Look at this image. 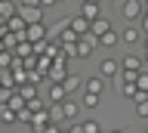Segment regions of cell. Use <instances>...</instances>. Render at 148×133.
<instances>
[{"label":"cell","mask_w":148,"mask_h":133,"mask_svg":"<svg viewBox=\"0 0 148 133\" xmlns=\"http://www.w3.org/2000/svg\"><path fill=\"white\" fill-rule=\"evenodd\" d=\"M6 28H9V31H16V34H22V37H25V28H28V22L22 19L18 12H12V16L6 19Z\"/></svg>","instance_id":"10"},{"label":"cell","mask_w":148,"mask_h":133,"mask_svg":"<svg viewBox=\"0 0 148 133\" xmlns=\"http://www.w3.org/2000/svg\"><path fill=\"white\" fill-rule=\"evenodd\" d=\"M139 22H142V31H145V34H148V10L142 12V19H139Z\"/></svg>","instance_id":"22"},{"label":"cell","mask_w":148,"mask_h":133,"mask_svg":"<svg viewBox=\"0 0 148 133\" xmlns=\"http://www.w3.org/2000/svg\"><path fill=\"white\" fill-rule=\"evenodd\" d=\"M142 62H145V65H148V50H145V56H142Z\"/></svg>","instance_id":"25"},{"label":"cell","mask_w":148,"mask_h":133,"mask_svg":"<svg viewBox=\"0 0 148 133\" xmlns=\"http://www.w3.org/2000/svg\"><path fill=\"white\" fill-rule=\"evenodd\" d=\"M12 12H16V6H12L9 0H0V16H3V19H9Z\"/></svg>","instance_id":"20"},{"label":"cell","mask_w":148,"mask_h":133,"mask_svg":"<svg viewBox=\"0 0 148 133\" xmlns=\"http://www.w3.org/2000/svg\"><path fill=\"white\" fill-rule=\"evenodd\" d=\"M68 25H71L77 34H90V19H86V16H74V19H68Z\"/></svg>","instance_id":"14"},{"label":"cell","mask_w":148,"mask_h":133,"mask_svg":"<svg viewBox=\"0 0 148 133\" xmlns=\"http://www.w3.org/2000/svg\"><path fill=\"white\" fill-rule=\"evenodd\" d=\"M96 40H99V47H117V43H120V34H117L114 28H108L105 34H99Z\"/></svg>","instance_id":"12"},{"label":"cell","mask_w":148,"mask_h":133,"mask_svg":"<svg viewBox=\"0 0 148 133\" xmlns=\"http://www.w3.org/2000/svg\"><path fill=\"white\" fill-rule=\"evenodd\" d=\"M83 90H90V93H105V77L102 74H92V77H86V81H83Z\"/></svg>","instance_id":"7"},{"label":"cell","mask_w":148,"mask_h":133,"mask_svg":"<svg viewBox=\"0 0 148 133\" xmlns=\"http://www.w3.org/2000/svg\"><path fill=\"white\" fill-rule=\"evenodd\" d=\"M142 12H145V3H142V0H123V3H120V16L127 22H139Z\"/></svg>","instance_id":"2"},{"label":"cell","mask_w":148,"mask_h":133,"mask_svg":"<svg viewBox=\"0 0 148 133\" xmlns=\"http://www.w3.org/2000/svg\"><path fill=\"white\" fill-rule=\"evenodd\" d=\"M59 3H62V0H59Z\"/></svg>","instance_id":"28"},{"label":"cell","mask_w":148,"mask_h":133,"mask_svg":"<svg viewBox=\"0 0 148 133\" xmlns=\"http://www.w3.org/2000/svg\"><path fill=\"white\" fill-rule=\"evenodd\" d=\"M117 93L127 96V99H133V96L139 93V84H136V81H130V77H117Z\"/></svg>","instance_id":"5"},{"label":"cell","mask_w":148,"mask_h":133,"mask_svg":"<svg viewBox=\"0 0 148 133\" xmlns=\"http://www.w3.org/2000/svg\"><path fill=\"white\" fill-rule=\"evenodd\" d=\"M46 112H49V121H53V124H62V121H65L62 102H49V105H46Z\"/></svg>","instance_id":"15"},{"label":"cell","mask_w":148,"mask_h":133,"mask_svg":"<svg viewBox=\"0 0 148 133\" xmlns=\"http://www.w3.org/2000/svg\"><path fill=\"white\" fill-rule=\"evenodd\" d=\"M9 56H12V53H3V50H0V68L9 65Z\"/></svg>","instance_id":"21"},{"label":"cell","mask_w":148,"mask_h":133,"mask_svg":"<svg viewBox=\"0 0 148 133\" xmlns=\"http://www.w3.org/2000/svg\"><path fill=\"white\" fill-rule=\"evenodd\" d=\"M142 43H145V50H148V34H142Z\"/></svg>","instance_id":"24"},{"label":"cell","mask_w":148,"mask_h":133,"mask_svg":"<svg viewBox=\"0 0 148 133\" xmlns=\"http://www.w3.org/2000/svg\"><path fill=\"white\" fill-rule=\"evenodd\" d=\"M108 28H111V22L105 19V16H99V19H92V22H90V34H96V37H99V34H105Z\"/></svg>","instance_id":"16"},{"label":"cell","mask_w":148,"mask_h":133,"mask_svg":"<svg viewBox=\"0 0 148 133\" xmlns=\"http://www.w3.org/2000/svg\"><path fill=\"white\" fill-rule=\"evenodd\" d=\"M62 87H65V93L71 96V93H77V90L83 87V77L80 74H65L62 77Z\"/></svg>","instance_id":"8"},{"label":"cell","mask_w":148,"mask_h":133,"mask_svg":"<svg viewBox=\"0 0 148 133\" xmlns=\"http://www.w3.org/2000/svg\"><path fill=\"white\" fill-rule=\"evenodd\" d=\"M83 108H99V93H83Z\"/></svg>","instance_id":"19"},{"label":"cell","mask_w":148,"mask_h":133,"mask_svg":"<svg viewBox=\"0 0 148 133\" xmlns=\"http://www.w3.org/2000/svg\"><path fill=\"white\" fill-rule=\"evenodd\" d=\"M80 16H86V19H99V16H102V6H99V3H92V0H83V6H80Z\"/></svg>","instance_id":"11"},{"label":"cell","mask_w":148,"mask_h":133,"mask_svg":"<svg viewBox=\"0 0 148 133\" xmlns=\"http://www.w3.org/2000/svg\"><path fill=\"white\" fill-rule=\"evenodd\" d=\"M142 65H145V62H142V56H136V53H127V56L120 59V68H130V71H139Z\"/></svg>","instance_id":"13"},{"label":"cell","mask_w":148,"mask_h":133,"mask_svg":"<svg viewBox=\"0 0 148 133\" xmlns=\"http://www.w3.org/2000/svg\"><path fill=\"white\" fill-rule=\"evenodd\" d=\"M92 3H102V0H92Z\"/></svg>","instance_id":"27"},{"label":"cell","mask_w":148,"mask_h":133,"mask_svg":"<svg viewBox=\"0 0 148 133\" xmlns=\"http://www.w3.org/2000/svg\"><path fill=\"white\" fill-rule=\"evenodd\" d=\"M62 108H65V121H77V114H80L83 105H77L74 99H68V96H65V99H62Z\"/></svg>","instance_id":"9"},{"label":"cell","mask_w":148,"mask_h":133,"mask_svg":"<svg viewBox=\"0 0 148 133\" xmlns=\"http://www.w3.org/2000/svg\"><path fill=\"white\" fill-rule=\"evenodd\" d=\"M99 74L105 77V81L117 77L120 74V62H117V59H102V62H99Z\"/></svg>","instance_id":"3"},{"label":"cell","mask_w":148,"mask_h":133,"mask_svg":"<svg viewBox=\"0 0 148 133\" xmlns=\"http://www.w3.org/2000/svg\"><path fill=\"white\" fill-rule=\"evenodd\" d=\"M46 28H43V22H28V28H25V40H31V43H37V40H43Z\"/></svg>","instance_id":"4"},{"label":"cell","mask_w":148,"mask_h":133,"mask_svg":"<svg viewBox=\"0 0 148 133\" xmlns=\"http://www.w3.org/2000/svg\"><path fill=\"white\" fill-rule=\"evenodd\" d=\"M65 96H68V93H65V87L59 84V81H53V87H49V99H53V102H62Z\"/></svg>","instance_id":"18"},{"label":"cell","mask_w":148,"mask_h":133,"mask_svg":"<svg viewBox=\"0 0 148 133\" xmlns=\"http://www.w3.org/2000/svg\"><path fill=\"white\" fill-rule=\"evenodd\" d=\"M96 47H99L96 34H80L77 43H74V56H77V59H90L92 53H96Z\"/></svg>","instance_id":"1"},{"label":"cell","mask_w":148,"mask_h":133,"mask_svg":"<svg viewBox=\"0 0 148 133\" xmlns=\"http://www.w3.org/2000/svg\"><path fill=\"white\" fill-rule=\"evenodd\" d=\"M56 3H59V0H40V6H43V10H46V6H56Z\"/></svg>","instance_id":"23"},{"label":"cell","mask_w":148,"mask_h":133,"mask_svg":"<svg viewBox=\"0 0 148 133\" xmlns=\"http://www.w3.org/2000/svg\"><path fill=\"white\" fill-rule=\"evenodd\" d=\"M142 34H145V31H142V28H136V25H127V28L120 31V40H123V43H130V47H133V43H139V40H142Z\"/></svg>","instance_id":"6"},{"label":"cell","mask_w":148,"mask_h":133,"mask_svg":"<svg viewBox=\"0 0 148 133\" xmlns=\"http://www.w3.org/2000/svg\"><path fill=\"white\" fill-rule=\"evenodd\" d=\"M142 3H145V10H148V0H142Z\"/></svg>","instance_id":"26"},{"label":"cell","mask_w":148,"mask_h":133,"mask_svg":"<svg viewBox=\"0 0 148 133\" xmlns=\"http://www.w3.org/2000/svg\"><path fill=\"white\" fill-rule=\"evenodd\" d=\"M99 130H102L99 121H80V124L74 121V133H99Z\"/></svg>","instance_id":"17"}]
</instances>
